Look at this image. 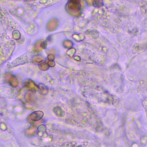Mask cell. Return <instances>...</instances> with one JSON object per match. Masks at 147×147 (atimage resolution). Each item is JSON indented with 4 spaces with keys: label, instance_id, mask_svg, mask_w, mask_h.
Returning a JSON list of instances; mask_svg holds the SVG:
<instances>
[{
    "label": "cell",
    "instance_id": "obj_1",
    "mask_svg": "<svg viewBox=\"0 0 147 147\" xmlns=\"http://www.w3.org/2000/svg\"><path fill=\"white\" fill-rule=\"evenodd\" d=\"M67 12L74 16H78L80 13L81 7L79 4H74L69 2L66 7Z\"/></svg>",
    "mask_w": 147,
    "mask_h": 147
},
{
    "label": "cell",
    "instance_id": "obj_2",
    "mask_svg": "<svg viewBox=\"0 0 147 147\" xmlns=\"http://www.w3.org/2000/svg\"><path fill=\"white\" fill-rule=\"evenodd\" d=\"M43 116V113L40 111L35 112L31 114L29 116L32 121H38L40 120Z\"/></svg>",
    "mask_w": 147,
    "mask_h": 147
},
{
    "label": "cell",
    "instance_id": "obj_3",
    "mask_svg": "<svg viewBox=\"0 0 147 147\" xmlns=\"http://www.w3.org/2000/svg\"><path fill=\"white\" fill-rule=\"evenodd\" d=\"M58 25V21L56 19H52L47 25V29L49 31H54Z\"/></svg>",
    "mask_w": 147,
    "mask_h": 147
},
{
    "label": "cell",
    "instance_id": "obj_4",
    "mask_svg": "<svg viewBox=\"0 0 147 147\" xmlns=\"http://www.w3.org/2000/svg\"><path fill=\"white\" fill-rule=\"evenodd\" d=\"M72 43L69 40H65L63 43V45L65 48H71L72 46Z\"/></svg>",
    "mask_w": 147,
    "mask_h": 147
},
{
    "label": "cell",
    "instance_id": "obj_5",
    "mask_svg": "<svg viewBox=\"0 0 147 147\" xmlns=\"http://www.w3.org/2000/svg\"><path fill=\"white\" fill-rule=\"evenodd\" d=\"M39 68L42 70H46L48 68V65L46 63H43L39 65Z\"/></svg>",
    "mask_w": 147,
    "mask_h": 147
},
{
    "label": "cell",
    "instance_id": "obj_6",
    "mask_svg": "<svg viewBox=\"0 0 147 147\" xmlns=\"http://www.w3.org/2000/svg\"><path fill=\"white\" fill-rule=\"evenodd\" d=\"M94 4L97 7H100L102 5V0H93Z\"/></svg>",
    "mask_w": 147,
    "mask_h": 147
},
{
    "label": "cell",
    "instance_id": "obj_7",
    "mask_svg": "<svg viewBox=\"0 0 147 147\" xmlns=\"http://www.w3.org/2000/svg\"><path fill=\"white\" fill-rule=\"evenodd\" d=\"M13 37L16 39H19L20 37V33H19V31H15L13 32Z\"/></svg>",
    "mask_w": 147,
    "mask_h": 147
},
{
    "label": "cell",
    "instance_id": "obj_8",
    "mask_svg": "<svg viewBox=\"0 0 147 147\" xmlns=\"http://www.w3.org/2000/svg\"><path fill=\"white\" fill-rule=\"evenodd\" d=\"M75 52H76V49H74V48H72V49H71L69 50V51L67 52V53L69 56H72V55H74Z\"/></svg>",
    "mask_w": 147,
    "mask_h": 147
},
{
    "label": "cell",
    "instance_id": "obj_9",
    "mask_svg": "<svg viewBox=\"0 0 147 147\" xmlns=\"http://www.w3.org/2000/svg\"><path fill=\"white\" fill-rule=\"evenodd\" d=\"M47 64L48 65V66H51V67H53L55 65V63L53 61V60H49L47 63Z\"/></svg>",
    "mask_w": 147,
    "mask_h": 147
},
{
    "label": "cell",
    "instance_id": "obj_10",
    "mask_svg": "<svg viewBox=\"0 0 147 147\" xmlns=\"http://www.w3.org/2000/svg\"><path fill=\"white\" fill-rule=\"evenodd\" d=\"M80 0H69V1L72 3H74V4H79Z\"/></svg>",
    "mask_w": 147,
    "mask_h": 147
},
{
    "label": "cell",
    "instance_id": "obj_11",
    "mask_svg": "<svg viewBox=\"0 0 147 147\" xmlns=\"http://www.w3.org/2000/svg\"><path fill=\"white\" fill-rule=\"evenodd\" d=\"M48 59H49L50 60H53L54 59V56L53 55H49L48 56Z\"/></svg>",
    "mask_w": 147,
    "mask_h": 147
},
{
    "label": "cell",
    "instance_id": "obj_12",
    "mask_svg": "<svg viewBox=\"0 0 147 147\" xmlns=\"http://www.w3.org/2000/svg\"><path fill=\"white\" fill-rule=\"evenodd\" d=\"M27 1H32V0H27Z\"/></svg>",
    "mask_w": 147,
    "mask_h": 147
}]
</instances>
